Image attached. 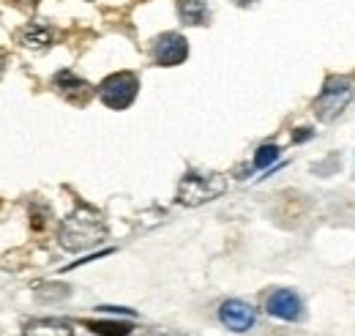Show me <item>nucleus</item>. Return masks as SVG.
Here are the masks:
<instances>
[{
  "label": "nucleus",
  "mask_w": 355,
  "mask_h": 336,
  "mask_svg": "<svg viewBox=\"0 0 355 336\" xmlns=\"http://www.w3.org/2000/svg\"><path fill=\"white\" fill-rule=\"evenodd\" d=\"M60 246L69 249V252H85L90 246L101 244L107 238V224L104 219L90 208L74 210L63 224H60Z\"/></svg>",
  "instance_id": "f257e3e1"
},
{
  "label": "nucleus",
  "mask_w": 355,
  "mask_h": 336,
  "mask_svg": "<svg viewBox=\"0 0 355 336\" xmlns=\"http://www.w3.org/2000/svg\"><path fill=\"white\" fill-rule=\"evenodd\" d=\"M350 99H353V80H347V77H328L325 87L320 90V99L314 101V115L320 121L331 124V121H336L345 112Z\"/></svg>",
  "instance_id": "f03ea898"
},
{
  "label": "nucleus",
  "mask_w": 355,
  "mask_h": 336,
  "mask_svg": "<svg viewBox=\"0 0 355 336\" xmlns=\"http://www.w3.org/2000/svg\"><path fill=\"white\" fill-rule=\"evenodd\" d=\"M224 189H227V183H224L222 175H197V172H191L178 186V203L194 208V205H202L208 200H216Z\"/></svg>",
  "instance_id": "7ed1b4c3"
},
{
  "label": "nucleus",
  "mask_w": 355,
  "mask_h": 336,
  "mask_svg": "<svg viewBox=\"0 0 355 336\" xmlns=\"http://www.w3.org/2000/svg\"><path fill=\"white\" fill-rule=\"evenodd\" d=\"M137 90H139V80L132 72H118V74H110L104 83L98 85V99L110 107V110H126L137 99Z\"/></svg>",
  "instance_id": "20e7f679"
},
{
  "label": "nucleus",
  "mask_w": 355,
  "mask_h": 336,
  "mask_svg": "<svg viewBox=\"0 0 355 336\" xmlns=\"http://www.w3.org/2000/svg\"><path fill=\"white\" fill-rule=\"evenodd\" d=\"M189 55V44L180 33H162L150 44V58L156 66H178Z\"/></svg>",
  "instance_id": "39448f33"
},
{
  "label": "nucleus",
  "mask_w": 355,
  "mask_h": 336,
  "mask_svg": "<svg viewBox=\"0 0 355 336\" xmlns=\"http://www.w3.org/2000/svg\"><path fill=\"white\" fill-rule=\"evenodd\" d=\"M219 320H222L224 328H230L235 334H246L249 328H254L257 314H254V309L246 301L232 298V301H224L222 306H219Z\"/></svg>",
  "instance_id": "423d86ee"
},
{
  "label": "nucleus",
  "mask_w": 355,
  "mask_h": 336,
  "mask_svg": "<svg viewBox=\"0 0 355 336\" xmlns=\"http://www.w3.org/2000/svg\"><path fill=\"white\" fill-rule=\"evenodd\" d=\"M266 309L270 317H279V320H287V323H295V320L304 317V301L293 290H273L268 295Z\"/></svg>",
  "instance_id": "0eeeda50"
},
{
  "label": "nucleus",
  "mask_w": 355,
  "mask_h": 336,
  "mask_svg": "<svg viewBox=\"0 0 355 336\" xmlns=\"http://www.w3.org/2000/svg\"><path fill=\"white\" fill-rule=\"evenodd\" d=\"M52 85H55V90H58L66 101H71V104H77V107H85L90 99H93V87H90L83 77H77L74 72H58Z\"/></svg>",
  "instance_id": "6e6552de"
},
{
  "label": "nucleus",
  "mask_w": 355,
  "mask_h": 336,
  "mask_svg": "<svg viewBox=\"0 0 355 336\" xmlns=\"http://www.w3.org/2000/svg\"><path fill=\"white\" fill-rule=\"evenodd\" d=\"M178 17L183 25H205L211 11L205 0H178Z\"/></svg>",
  "instance_id": "1a4fd4ad"
},
{
  "label": "nucleus",
  "mask_w": 355,
  "mask_h": 336,
  "mask_svg": "<svg viewBox=\"0 0 355 336\" xmlns=\"http://www.w3.org/2000/svg\"><path fill=\"white\" fill-rule=\"evenodd\" d=\"M55 42V31L49 25H42V22H31L22 33H19V44L31 47V49H44Z\"/></svg>",
  "instance_id": "9d476101"
},
{
  "label": "nucleus",
  "mask_w": 355,
  "mask_h": 336,
  "mask_svg": "<svg viewBox=\"0 0 355 336\" xmlns=\"http://www.w3.org/2000/svg\"><path fill=\"white\" fill-rule=\"evenodd\" d=\"M25 336H71V328L63 320H36L28 326Z\"/></svg>",
  "instance_id": "9b49d317"
},
{
  "label": "nucleus",
  "mask_w": 355,
  "mask_h": 336,
  "mask_svg": "<svg viewBox=\"0 0 355 336\" xmlns=\"http://www.w3.org/2000/svg\"><path fill=\"white\" fill-rule=\"evenodd\" d=\"M93 334L98 336H129L132 326L129 323H118V320H98V323H85Z\"/></svg>",
  "instance_id": "f8f14e48"
},
{
  "label": "nucleus",
  "mask_w": 355,
  "mask_h": 336,
  "mask_svg": "<svg viewBox=\"0 0 355 336\" xmlns=\"http://www.w3.org/2000/svg\"><path fill=\"white\" fill-rule=\"evenodd\" d=\"M276 159H279V148H276V145H263V148H257V153H254V159H252V167L266 169L268 165H273Z\"/></svg>",
  "instance_id": "ddd939ff"
},
{
  "label": "nucleus",
  "mask_w": 355,
  "mask_h": 336,
  "mask_svg": "<svg viewBox=\"0 0 355 336\" xmlns=\"http://www.w3.org/2000/svg\"><path fill=\"white\" fill-rule=\"evenodd\" d=\"M309 137H311V128H298L295 131V142H306Z\"/></svg>",
  "instance_id": "4468645a"
},
{
  "label": "nucleus",
  "mask_w": 355,
  "mask_h": 336,
  "mask_svg": "<svg viewBox=\"0 0 355 336\" xmlns=\"http://www.w3.org/2000/svg\"><path fill=\"white\" fill-rule=\"evenodd\" d=\"M238 6H252V3H257V0H235Z\"/></svg>",
  "instance_id": "2eb2a0df"
},
{
  "label": "nucleus",
  "mask_w": 355,
  "mask_h": 336,
  "mask_svg": "<svg viewBox=\"0 0 355 336\" xmlns=\"http://www.w3.org/2000/svg\"><path fill=\"white\" fill-rule=\"evenodd\" d=\"M17 3H22V6H33V3H39V0H17Z\"/></svg>",
  "instance_id": "dca6fc26"
},
{
  "label": "nucleus",
  "mask_w": 355,
  "mask_h": 336,
  "mask_svg": "<svg viewBox=\"0 0 355 336\" xmlns=\"http://www.w3.org/2000/svg\"><path fill=\"white\" fill-rule=\"evenodd\" d=\"M3 69H6V55L0 52V72H3Z\"/></svg>",
  "instance_id": "f3484780"
}]
</instances>
